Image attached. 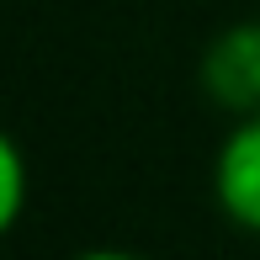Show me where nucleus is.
<instances>
[{
	"label": "nucleus",
	"instance_id": "obj_1",
	"mask_svg": "<svg viewBox=\"0 0 260 260\" xmlns=\"http://www.w3.org/2000/svg\"><path fill=\"white\" fill-rule=\"evenodd\" d=\"M212 197L234 229L260 239V112L234 117L229 138L212 159Z\"/></svg>",
	"mask_w": 260,
	"mask_h": 260
},
{
	"label": "nucleus",
	"instance_id": "obj_2",
	"mask_svg": "<svg viewBox=\"0 0 260 260\" xmlns=\"http://www.w3.org/2000/svg\"><path fill=\"white\" fill-rule=\"evenodd\" d=\"M202 90L212 106L244 117L260 112V21H234L202 53Z\"/></svg>",
	"mask_w": 260,
	"mask_h": 260
},
{
	"label": "nucleus",
	"instance_id": "obj_3",
	"mask_svg": "<svg viewBox=\"0 0 260 260\" xmlns=\"http://www.w3.org/2000/svg\"><path fill=\"white\" fill-rule=\"evenodd\" d=\"M27 202H32V170H27V154L21 144L0 127V239L27 218Z\"/></svg>",
	"mask_w": 260,
	"mask_h": 260
}]
</instances>
